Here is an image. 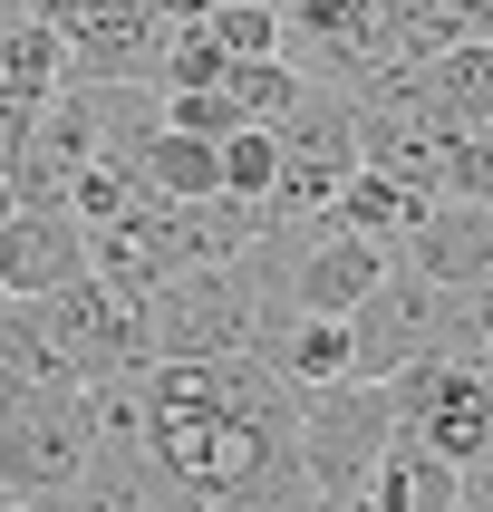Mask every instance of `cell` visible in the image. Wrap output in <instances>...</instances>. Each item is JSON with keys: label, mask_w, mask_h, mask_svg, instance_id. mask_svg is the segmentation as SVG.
Returning a JSON list of instances; mask_svg holds the SVG:
<instances>
[{"label": "cell", "mask_w": 493, "mask_h": 512, "mask_svg": "<svg viewBox=\"0 0 493 512\" xmlns=\"http://www.w3.org/2000/svg\"><path fill=\"white\" fill-rule=\"evenodd\" d=\"M397 261H416L435 290H484L493 281V203H426L416 223H406Z\"/></svg>", "instance_id": "obj_11"}, {"label": "cell", "mask_w": 493, "mask_h": 512, "mask_svg": "<svg viewBox=\"0 0 493 512\" xmlns=\"http://www.w3.org/2000/svg\"><path fill=\"white\" fill-rule=\"evenodd\" d=\"M136 194L145 203H203V194H223V145L165 126V136L136 155Z\"/></svg>", "instance_id": "obj_13"}, {"label": "cell", "mask_w": 493, "mask_h": 512, "mask_svg": "<svg viewBox=\"0 0 493 512\" xmlns=\"http://www.w3.org/2000/svg\"><path fill=\"white\" fill-rule=\"evenodd\" d=\"M0 406H10V368H0Z\"/></svg>", "instance_id": "obj_22"}, {"label": "cell", "mask_w": 493, "mask_h": 512, "mask_svg": "<svg viewBox=\"0 0 493 512\" xmlns=\"http://www.w3.org/2000/svg\"><path fill=\"white\" fill-rule=\"evenodd\" d=\"M387 261H397V242H368V232L339 223V213L261 223V242H252V271H261V290L281 300V319H348L387 281Z\"/></svg>", "instance_id": "obj_2"}, {"label": "cell", "mask_w": 493, "mask_h": 512, "mask_svg": "<svg viewBox=\"0 0 493 512\" xmlns=\"http://www.w3.org/2000/svg\"><path fill=\"white\" fill-rule=\"evenodd\" d=\"M165 126H184V136H213V145H223V136H242L252 116L232 107L223 87H184V97H165Z\"/></svg>", "instance_id": "obj_18"}, {"label": "cell", "mask_w": 493, "mask_h": 512, "mask_svg": "<svg viewBox=\"0 0 493 512\" xmlns=\"http://www.w3.org/2000/svg\"><path fill=\"white\" fill-rule=\"evenodd\" d=\"M0 20H39V0H0Z\"/></svg>", "instance_id": "obj_20"}, {"label": "cell", "mask_w": 493, "mask_h": 512, "mask_svg": "<svg viewBox=\"0 0 493 512\" xmlns=\"http://www.w3.org/2000/svg\"><path fill=\"white\" fill-rule=\"evenodd\" d=\"M58 87H68V39L49 20H0V107L29 126Z\"/></svg>", "instance_id": "obj_12"}, {"label": "cell", "mask_w": 493, "mask_h": 512, "mask_svg": "<svg viewBox=\"0 0 493 512\" xmlns=\"http://www.w3.org/2000/svg\"><path fill=\"white\" fill-rule=\"evenodd\" d=\"M87 464H97V397L87 387L10 377V406H0V484L49 503V493L87 484Z\"/></svg>", "instance_id": "obj_6"}, {"label": "cell", "mask_w": 493, "mask_h": 512, "mask_svg": "<svg viewBox=\"0 0 493 512\" xmlns=\"http://www.w3.org/2000/svg\"><path fill=\"white\" fill-rule=\"evenodd\" d=\"M203 512H339V503H319L310 474H300V464H281V474H261V484L223 493V503H203Z\"/></svg>", "instance_id": "obj_17"}, {"label": "cell", "mask_w": 493, "mask_h": 512, "mask_svg": "<svg viewBox=\"0 0 493 512\" xmlns=\"http://www.w3.org/2000/svg\"><path fill=\"white\" fill-rule=\"evenodd\" d=\"M271 136H281V194H271V213H261V223H300V213H329V203H339V184L368 165V136H358V97H339V87H300V107H290Z\"/></svg>", "instance_id": "obj_9"}, {"label": "cell", "mask_w": 493, "mask_h": 512, "mask_svg": "<svg viewBox=\"0 0 493 512\" xmlns=\"http://www.w3.org/2000/svg\"><path fill=\"white\" fill-rule=\"evenodd\" d=\"M97 271V242L68 203H20L10 223H0V290L10 300H49V290L87 281Z\"/></svg>", "instance_id": "obj_10"}, {"label": "cell", "mask_w": 493, "mask_h": 512, "mask_svg": "<svg viewBox=\"0 0 493 512\" xmlns=\"http://www.w3.org/2000/svg\"><path fill=\"white\" fill-rule=\"evenodd\" d=\"M348 348H358V377H377V387H397L416 358H435V348H455L464 358V300L455 290H435L416 261H387V281L348 310Z\"/></svg>", "instance_id": "obj_7"}, {"label": "cell", "mask_w": 493, "mask_h": 512, "mask_svg": "<svg viewBox=\"0 0 493 512\" xmlns=\"http://www.w3.org/2000/svg\"><path fill=\"white\" fill-rule=\"evenodd\" d=\"M271 10H281V58L310 87L368 97L387 68H406L397 0H271Z\"/></svg>", "instance_id": "obj_5"}, {"label": "cell", "mask_w": 493, "mask_h": 512, "mask_svg": "<svg viewBox=\"0 0 493 512\" xmlns=\"http://www.w3.org/2000/svg\"><path fill=\"white\" fill-rule=\"evenodd\" d=\"M271 329H281V300L261 290L252 252L223 261V271H184V281H165L155 300H145V339H155V358H174V368L261 358Z\"/></svg>", "instance_id": "obj_3"}, {"label": "cell", "mask_w": 493, "mask_h": 512, "mask_svg": "<svg viewBox=\"0 0 493 512\" xmlns=\"http://www.w3.org/2000/svg\"><path fill=\"white\" fill-rule=\"evenodd\" d=\"M387 455H397V387L339 377V387H310V397H300V474H310L319 503L348 512L377 484Z\"/></svg>", "instance_id": "obj_4"}, {"label": "cell", "mask_w": 493, "mask_h": 512, "mask_svg": "<svg viewBox=\"0 0 493 512\" xmlns=\"http://www.w3.org/2000/svg\"><path fill=\"white\" fill-rule=\"evenodd\" d=\"M0 368L39 377V387H136L155 368V339H145V310L126 290H107L97 271L49 300H10V329H0Z\"/></svg>", "instance_id": "obj_1"}, {"label": "cell", "mask_w": 493, "mask_h": 512, "mask_svg": "<svg viewBox=\"0 0 493 512\" xmlns=\"http://www.w3.org/2000/svg\"><path fill=\"white\" fill-rule=\"evenodd\" d=\"M10 213H20V184H10V174H0V223H10Z\"/></svg>", "instance_id": "obj_19"}, {"label": "cell", "mask_w": 493, "mask_h": 512, "mask_svg": "<svg viewBox=\"0 0 493 512\" xmlns=\"http://www.w3.org/2000/svg\"><path fill=\"white\" fill-rule=\"evenodd\" d=\"M261 358L310 397V387H339V377H358V348H348V319H281L271 339H261Z\"/></svg>", "instance_id": "obj_14"}, {"label": "cell", "mask_w": 493, "mask_h": 512, "mask_svg": "<svg viewBox=\"0 0 493 512\" xmlns=\"http://www.w3.org/2000/svg\"><path fill=\"white\" fill-rule=\"evenodd\" d=\"M397 435L426 445V455H445L455 474H474L493 455V368L484 358H455V348L416 358L397 377Z\"/></svg>", "instance_id": "obj_8"}, {"label": "cell", "mask_w": 493, "mask_h": 512, "mask_svg": "<svg viewBox=\"0 0 493 512\" xmlns=\"http://www.w3.org/2000/svg\"><path fill=\"white\" fill-rule=\"evenodd\" d=\"M300 87H310V78H300L290 58H242V68L223 78V97H232L242 116H252V126H281V116L300 107Z\"/></svg>", "instance_id": "obj_16"}, {"label": "cell", "mask_w": 493, "mask_h": 512, "mask_svg": "<svg viewBox=\"0 0 493 512\" xmlns=\"http://www.w3.org/2000/svg\"><path fill=\"white\" fill-rule=\"evenodd\" d=\"M223 194L252 203V213H271V194H281V136H271V126L223 136Z\"/></svg>", "instance_id": "obj_15"}, {"label": "cell", "mask_w": 493, "mask_h": 512, "mask_svg": "<svg viewBox=\"0 0 493 512\" xmlns=\"http://www.w3.org/2000/svg\"><path fill=\"white\" fill-rule=\"evenodd\" d=\"M0 329H10V290H0Z\"/></svg>", "instance_id": "obj_21"}]
</instances>
